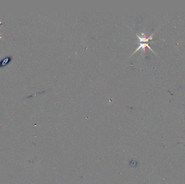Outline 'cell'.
<instances>
[{"label": "cell", "instance_id": "1", "mask_svg": "<svg viewBox=\"0 0 185 184\" xmlns=\"http://www.w3.org/2000/svg\"><path fill=\"white\" fill-rule=\"evenodd\" d=\"M139 46L138 48L135 50V51L132 54V55L130 56V57H131L132 56H133L135 53H137V52L138 51V50H139L140 49H142L143 50V53H145L146 47H148V49H150L152 52H153L155 54H156V53H155V52L153 50L151 47H150V46H149V44H148V43H139Z\"/></svg>", "mask_w": 185, "mask_h": 184}, {"label": "cell", "instance_id": "2", "mask_svg": "<svg viewBox=\"0 0 185 184\" xmlns=\"http://www.w3.org/2000/svg\"><path fill=\"white\" fill-rule=\"evenodd\" d=\"M154 34V33L148 38L146 37V35L144 33H141V36H140L138 35V34H137L136 35H137V36L138 37V39H139L138 43H143V42L147 43V42H149L150 40H152L153 39Z\"/></svg>", "mask_w": 185, "mask_h": 184}]
</instances>
